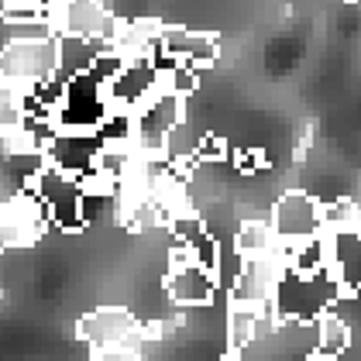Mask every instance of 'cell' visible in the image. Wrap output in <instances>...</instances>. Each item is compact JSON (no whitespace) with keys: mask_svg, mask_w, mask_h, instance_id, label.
Listing matches in <instances>:
<instances>
[{"mask_svg":"<svg viewBox=\"0 0 361 361\" xmlns=\"http://www.w3.org/2000/svg\"><path fill=\"white\" fill-rule=\"evenodd\" d=\"M49 224H52L49 221V210L42 207V200L35 196V190L0 203V251L31 248L45 234Z\"/></svg>","mask_w":361,"mask_h":361,"instance_id":"9c48e42d","label":"cell"},{"mask_svg":"<svg viewBox=\"0 0 361 361\" xmlns=\"http://www.w3.org/2000/svg\"><path fill=\"white\" fill-rule=\"evenodd\" d=\"M166 83H169V90H172V93L190 97V93H196V90H200V69L186 66V62H179L176 69H169V73H166Z\"/></svg>","mask_w":361,"mask_h":361,"instance_id":"44dd1931","label":"cell"},{"mask_svg":"<svg viewBox=\"0 0 361 361\" xmlns=\"http://www.w3.org/2000/svg\"><path fill=\"white\" fill-rule=\"evenodd\" d=\"M18 128H25V100L18 90L0 86V135L18 131Z\"/></svg>","mask_w":361,"mask_h":361,"instance_id":"ffe728a7","label":"cell"},{"mask_svg":"<svg viewBox=\"0 0 361 361\" xmlns=\"http://www.w3.org/2000/svg\"><path fill=\"white\" fill-rule=\"evenodd\" d=\"M35 196L42 200V207L49 210V221L62 227V231H80L86 227L83 221V183L59 172V169L45 166L35 179Z\"/></svg>","mask_w":361,"mask_h":361,"instance_id":"8992f818","label":"cell"},{"mask_svg":"<svg viewBox=\"0 0 361 361\" xmlns=\"http://www.w3.org/2000/svg\"><path fill=\"white\" fill-rule=\"evenodd\" d=\"M221 279L217 272L203 269V265H190V269H176L166 276V296L172 300L176 306H207L214 303V293H217Z\"/></svg>","mask_w":361,"mask_h":361,"instance_id":"5bb4252c","label":"cell"},{"mask_svg":"<svg viewBox=\"0 0 361 361\" xmlns=\"http://www.w3.org/2000/svg\"><path fill=\"white\" fill-rule=\"evenodd\" d=\"M159 49L169 52L172 59H179V62H186V66H193V69H207L221 56V45H217L214 35L190 31V28H169V25H162Z\"/></svg>","mask_w":361,"mask_h":361,"instance_id":"4fadbf2b","label":"cell"},{"mask_svg":"<svg viewBox=\"0 0 361 361\" xmlns=\"http://www.w3.org/2000/svg\"><path fill=\"white\" fill-rule=\"evenodd\" d=\"M272 231H276L279 245H300V241H313L327 234L324 224V203L313 200L310 193H282L272 207Z\"/></svg>","mask_w":361,"mask_h":361,"instance_id":"277c9868","label":"cell"},{"mask_svg":"<svg viewBox=\"0 0 361 361\" xmlns=\"http://www.w3.org/2000/svg\"><path fill=\"white\" fill-rule=\"evenodd\" d=\"M327 269L344 293H361V227L327 231Z\"/></svg>","mask_w":361,"mask_h":361,"instance_id":"7c38bea8","label":"cell"},{"mask_svg":"<svg viewBox=\"0 0 361 361\" xmlns=\"http://www.w3.org/2000/svg\"><path fill=\"white\" fill-rule=\"evenodd\" d=\"M279 327L276 313H265V310H255V306H241L231 303L227 306V355H241L245 348H251L265 331Z\"/></svg>","mask_w":361,"mask_h":361,"instance_id":"9a60e30c","label":"cell"},{"mask_svg":"<svg viewBox=\"0 0 361 361\" xmlns=\"http://www.w3.org/2000/svg\"><path fill=\"white\" fill-rule=\"evenodd\" d=\"M49 21L59 35H80L93 42H111L121 18L114 14V0H59L49 11Z\"/></svg>","mask_w":361,"mask_h":361,"instance_id":"5b68a950","label":"cell"},{"mask_svg":"<svg viewBox=\"0 0 361 361\" xmlns=\"http://www.w3.org/2000/svg\"><path fill=\"white\" fill-rule=\"evenodd\" d=\"M279 248V238L272 231V221H262V217H248V221L238 224L234 231V251L241 258H265Z\"/></svg>","mask_w":361,"mask_h":361,"instance_id":"ac0fdd59","label":"cell"},{"mask_svg":"<svg viewBox=\"0 0 361 361\" xmlns=\"http://www.w3.org/2000/svg\"><path fill=\"white\" fill-rule=\"evenodd\" d=\"M341 282L331 276V269L324 272H293L282 269L276 279V293H272V310H276L279 327L282 324H317L327 310L341 303Z\"/></svg>","mask_w":361,"mask_h":361,"instance_id":"6da1fadb","label":"cell"},{"mask_svg":"<svg viewBox=\"0 0 361 361\" xmlns=\"http://www.w3.org/2000/svg\"><path fill=\"white\" fill-rule=\"evenodd\" d=\"M14 4H25V0H0V7H14Z\"/></svg>","mask_w":361,"mask_h":361,"instance_id":"484cf974","label":"cell"},{"mask_svg":"<svg viewBox=\"0 0 361 361\" xmlns=\"http://www.w3.org/2000/svg\"><path fill=\"white\" fill-rule=\"evenodd\" d=\"M111 49V42H93L80 35H59V80L69 83L73 76H83L93 69V62Z\"/></svg>","mask_w":361,"mask_h":361,"instance_id":"2e32d148","label":"cell"},{"mask_svg":"<svg viewBox=\"0 0 361 361\" xmlns=\"http://www.w3.org/2000/svg\"><path fill=\"white\" fill-rule=\"evenodd\" d=\"M234 166L241 176H255L258 169H265V155L258 148H241V152H234Z\"/></svg>","mask_w":361,"mask_h":361,"instance_id":"cb8c5ba5","label":"cell"},{"mask_svg":"<svg viewBox=\"0 0 361 361\" xmlns=\"http://www.w3.org/2000/svg\"><path fill=\"white\" fill-rule=\"evenodd\" d=\"M90 361H148L135 341L128 344H111V348H93V358Z\"/></svg>","mask_w":361,"mask_h":361,"instance_id":"7402d4cb","label":"cell"},{"mask_svg":"<svg viewBox=\"0 0 361 361\" xmlns=\"http://www.w3.org/2000/svg\"><path fill=\"white\" fill-rule=\"evenodd\" d=\"M227 159V141L217 135H203L200 138V152H196V166H214Z\"/></svg>","mask_w":361,"mask_h":361,"instance_id":"603a6c76","label":"cell"},{"mask_svg":"<svg viewBox=\"0 0 361 361\" xmlns=\"http://www.w3.org/2000/svg\"><path fill=\"white\" fill-rule=\"evenodd\" d=\"M45 169V145L28 128L0 135V203L28 193Z\"/></svg>","mask_w":361,"mask_h":361,"instance_id":"3957f363","label":"cell"},{"mask_svg":"<svg viewBox=\"0 0 361 361\" xmlns=\"http://www.w3.org/2000/svg\"><path fill=\"white\" fill-rule=\"evenodd\" d=\"M141 324L135 320L131 310L124 306H100L93 313H86L80 320V337L90 348H111V344H128L135 341Z\"/></svg>","mask_w":361,"mask_h":361,"instance_id":"8fae6325","label":"cell"},{"mask_svg":"<svg viewBox=\"0 0 361 361\" xmlns=\"http://www.w3.org/2000/svg\"><path fill=\"white\" fill-rule=\"evenodd\" d=\"M107 97H104V83L83 73V76H73L66 83V97H62V107H59V131H97L104 121H107Z\"/></svg>","mask_w":361,"mask_h":361,"instance_id":"52a82bcc","label":"cell"},{"mask_svg":"<svg viewBox=\"0 0 361 361\" xmlns=\"http://www.w3.org/2000/svg\"><path fill=\"white\" fill-rule=\"evenodd\" d=\"M31 4H35V7H42V11H45V14H49V11H52V7H56L59 0H31Z\"/></svg>","mask_w":361,"mask_h":361,"instance_id":"d4e9b609","label":"cell"},{"mask_svg":"<svg viewBox=\"0 0 361 361\" xmlns=\"http://www.w3.org/2000/svg\"><path fill=\"white\" fill-rule=\"evenodd\" d=\"M355 341V327L337 313V310H327L320 320H317V341H313V358L317 361H337L348 355Z\"/></svg>","mask_w":361,"mask_h":361,"instance_id":"e0dca14e","label":"cell"},{"mask_svg":"<svg viewBox=\"0 0 361 361\" xmlns=\"http://www.w3.org/2000/svg\"><path fill=\"white\" fill-rule=\"evenodd\" d=\"M49 35H59L56 25L49 18H35V21H11L4 11H0V52L7 49V42L14 38H49Z\"/></svg>","mask_w":361,"mask_h":361,"instance_id":"d6986e66","label":"cell"},{"mask_svg":"<svg viewBox=\"0 0 361 361\" xmlns=\"http://www.w3.org/2000/svg\"><path fill=\"white\" fill-rule=\"evenodd\" d=\"M59 73V35L49 38H14L0 52V86L28 93L31 86L49 83Z\"/></svg>","mask_w":361,"mask_h":361,"instance_id":"7a4b0ae2","label":"cell"},{"mask_svg":"<svg viewBox=\"0 0 361 361\" xmlns=\"http://www.w3.org/2000/svg\"><path fill=\"white\" fill-rule=\"evenodd\" d=\"M104 148L100 131H56L45 145V166L59 169L73 179H83L93 172V159Z\"/></svg>","mask_w":361,"mask_h":361,"instance_id":"30bf717a","label":"cell"},{"mask_svg":"<svg viewBox=\"0 0 361 361\" xmlns=\"http://www.w3.org/2000/svg\"><path fill=\"white\" fill-rule=\"evenodd\" d=\"M344 4H358V0H344Z\"/></svg>","mask_w":361,"mask_h":361,"instance_id":"4316f807","label":"cell"},{"mask_svg":"<svg viewBox=\"0 0 361 361\" xmlns=\"http://www.w3.org/2000/svg\"><path fill=\"white\" fill-rule=\"evenodd\" d=\"M183 104H186V97H179L172 90H162L145 107L131 114V141H135V148L138 152H162L166 135L179 121H186Z\"/></svg>","mask_w":361,"mask_h":361,"instance_id":"ba28073f","label":"cell"}]
</instances>
